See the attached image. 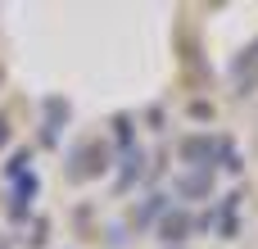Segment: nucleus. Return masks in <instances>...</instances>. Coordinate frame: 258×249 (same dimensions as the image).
I'll return each mask as SVG.
<instances>
[{
    "label": "nucleus",
    "mask_w": 258,
    "mask_h": 249,
    "mask_svg": "<svg viewBox=\"0 0 258 249\" xmlns=\"http://www.w3.org/2000/svg\"><path fill=\"white\" fill-rule=\"evenodd\" d=\"M213 150H218V145H213L209 136H186V141H181V159H186V163H209Z\"/></svg>",
    "instance_id": "1"
},
{
    "label": "nucleus",
    "mask_w": 258,
    "mask_h": 249,
    "mask_svg": "<svg viewBox=\"0 0 258 249\" xmlns=\"http://www.w3.org/2000/svg\"><path fill=\"white\" fill-rule=\"evenodd\" d=\"M100 159H104V150H100V145H82V150H77V159H73V163H77V168H73V177H82V172H86V177H95V172L104 168Z\"/></svg>",
    "instance_id": "2"
},
{
    "label": "nucleus",
    "mask_w": 258,
    "mask_h": 249,
    "mask_svg": "<svg viewBox=\"0 0 258 249\" xmlns=\"http://www.w3.org/2000/svg\"><path fill=\"white\" fill-rule=\"evenodd\" d=\"M186 231H190V218H186V213H168V218H159V236H163V240H181Z\"/></svg>",
    "instance_id": "3"
},
{
    "label": "nucleus",
    "mask_w": 258,
    "mask_h": 249,
    "mask_svg": "<svg viewBox=\"0 0 258 249\" xmlns=\"http://www.w3.org/2000/svg\"><path fill=\"white\" fill-rule=\"evenodd\" d=\"M209 186H213L209 172H186L181 177V195H209Z\"/></svg>",
    "instance_id": "4"
},
{
    "label": "nucleus",
    "mask_w": 258,
    "mask_h": 249,
    "mask_svg": "<svg viewBox=\"0 0 258 249\" xmlns=\"http://www.w3.org/2000/svg\"><path fill=\"white\" fill-rule=\"evenodd\" d=\"M249 64L258 68V41L245 50V59H236V64H231V73H236V77H245V73H249Z\"/></svg>",
    "instance_id": "5"
},
{
    "label": "nucleus",
    "mask_w": 258,
    "mask_h": 249,
    "mask_svg": "<svg viewBox=\"0 0 258 249\" xmlns=\"http://www.w3.org/2000/svg\"><path fill=\"white\" fill-rule=\"evenodd\" d=\"M5 141H9V122L0 118V145H5Z\"/></svg>",
    "instance_id": "6"
}]
</instances>
